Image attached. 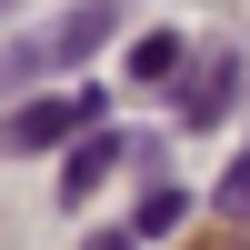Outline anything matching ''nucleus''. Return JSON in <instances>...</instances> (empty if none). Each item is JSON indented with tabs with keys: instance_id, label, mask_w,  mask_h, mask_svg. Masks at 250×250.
I'll list each match as a JSON object with an SVG mask.
<instances>
[{
	"instance_id": "39448f33",
	"label": "nucleus",
	"mask_w": 250,
	"mask_h": 250,
	"mask_svg": "<svg viewBox=\"0 0 250 250\" xmlns=\"http://www.w3.org/2000/svg\"><path fill=\"white\" fill-rule=\"evenodd\" d=\"M170 70H180V40H170V30H150V40L130 50V80H140V90H160Z\"/></svg>"
},
{
	"instance_id": "6e6552de",
	"label": "nucleus",
	"mask_w": 250,
	"mask_h": 250,
	"mask_svg": "<svg viewBox=\"0 0 250 250\" xmlns=\"http://www.w3.org/2000/svg\"><path fill=\"white\" fill-rule=\"evenodd\" d=\"M80 250H140V240H130V230H90Z\"/></svg>"
},
{
	"instance_id": "9d476101",
	"label": "nucleus",
	"mask_w": 250,
	"mask_h": 250,
	"mask_svg": "<svg viewBox=\"0 0 250 250\" xmlns=\"http://www.w3.org/2000/svg\"><path fill=\"white\" fill-rule=\"evenodd\" d=\"M10 10H20V0H0V20H10Z\"/></svg>"
},
{
	"instance_id": "423d86ee",
	"label": "nucleus",
	"mask_w": 250,
	"mask_h": 250,
	"mask_svg": "<svg viewBox=\"0 0 250 250\" xmlns=\"http://www.w3.org/2000/svg\"><path fill=\"white\" fill-rule=\"evenodd\" d=\"M140 230H180V190L170 180H150V190H140V220H130V240Z\"/></svg>"
},
{
	"instance_id": "0eeeda50",
	"label": "nucleus",
	"mask_w": 250,
	"mask_h": 250,
	"mask_svg": "<svg viewBox=\"0 0 250 250\" xmlns=\"http://www.w3.org/2000/svg\"><path fill=\"white\" fill-rule=\"evenodd\" d=\"M220 210H230V220H250V150L220 170Z\"/></svg>"
},
{
	"instance_id": "7ed1b4c3",
	"label": "nucleus",
	"mask_w": 250,
	"mask_h": 250,
	"mask_svg": "<svg viewBox=\"0 0 250 250\" xmlns=\"http://www.w3.org/2000/svg\"><path fill=\"white\" fill-rule=\"evenodd\" d=\"M230 90H240V50H210L190 70V90H180V120H190V130H210L220 110H230Z\"/></svg>"
},
{
	"instance_id": "f257e3e1",
	"label": "nucleus",
	"mask_w": 250,
	"mask_h": 250,
	"mask_svg": "<svg viewBox=\"0 0 250 250\" xmlns=\"http://www.w3.org/2000/svg\"><path fill=\"white\" fill-rule=\"evenodd\" d=\"M110 30H120V0H80V10H60L50 30H30V40H10V50H0V90H20V80H40V70H70V60H90Z\"/></svg>"
},
{
	"instance_id": "f03ea898",
	"label": "nucleus",
	"mask_w": 250,
	"mask_h": 250,
	"mask_svg": "<svg viewBox=\"0 0 250 250\" xmlns=\"http://www.w3.org/2000/svg\"><path fill=\"white\" fill-rule=\"evenodd\" d=\"M90 120H100V90H50V100L0 120V150H50V140H80Z\"/></svg>"
},
{
	"instance_id": "1a4fd4ad",
	"label": "nucleus",
	"mask_w": 250,
	"mask_h": 250,
	"mask_svg": "<svg viewBox=\"0 0 250 250\" xmlns=\"http://www.w3.org/2000/svg\"><path fill=\"white\" fill-rule=\"evenodd\" d=\"M190 250H250V240H240V230H220V240H190Z\"/></svg>"
},
{
	"instance_id": "20e7f679",
	"label": "nucleus",
	"mask_w": 250,
	"mask_h": 250,
	"mask_svg": "<svg viewBox=\"0 0 250 250\" xmlns=\"http://www.w3.org/2000/svg\"><path fill=\"white\" fill-rule=\"evenodd\" d=\"M130 150H140L130 130H90V140H80V150H70V170H60V200H70V210H80V190H100V180H110V170H120V160H130Z\"/></svg>"
}]
</instances>
